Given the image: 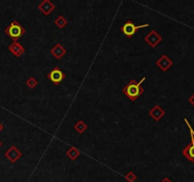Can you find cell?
Masks as SVG:
<instances>
[{
    "mask_svg": "<svg viewBox=\"0 0 194 182\" xmlns=\"http://www.w3.org/2000/svg\"><path fill=\"white\" fill-rule=\"evenodd\" d=\"M149 114H150V116H151L153 118L154 121H158L165 115V112H164L163 109L160 107V105H154L150 110Z\"/></svg>",
    "mask_w": 194,
    "mask_h": 182,
    "instance_id": "cell-11",
    "label": "cell"
},
{
    "mask_svg": "<svg viewBox=\"0 0 194 182\" xmlns=\"http://www.w3.org/2000/svg\"><path fill=\"white\" fill-rule=\"evenodd\" d=\"M125 178L128 182H134L135 180H137V175H135L133 172H129L125 175Z\"/></svg>",
    "mask_w": 194,
    "mask_h": 182,
    "instance_id": "cell-17",
    "label": "cell"
},
{
    "mask_svg": "<svg viewBox=\"0 0 194 182\" xmlns=\"http://www.w3.org/2000/svg\"><path fill=\"white\" fill-rule=\"evenodd\" d=\"M146 80V78H142L141 81L139 83H137L134 80H131L129 84H127V85L125 87H123L122 91L123 93L131 100V101H135L143 92L144 89L140 87L141 84Z\"/></svg>",
    "mask_w": 194,
    "mask_h": 182,
    "instance_id": "cell-1",
    "label": "cell"
},
{
    "mask_svg": "<svg viewBox=\"0 0 194 182\" xmlns=\"http://www.w3.org/2000/svg\"><path fill=\"white\" fill-rule=\"evenodd\" d=\"M26 84H27V85H28L29 88H34V87L37 85L38 82H37V80L34 79V77H30V78L27 81Z\"/></svg>",
    "mask_w": 194,
    "mask_h": 182,
    "instance_id": "cell-16",
    "label": "cell"
},
{
    "mask_svg": "<svg viewBox=\"0 0 194 182\" xmlns=\"http://www.w3.org/2000/svg\"><path fill=\"white\" fill-rule=\"evenodd\" d=\"M6 157L12 163L16 162L19 158L22 157V153L19 151L15 146H11L6 153H5Z\"/></svg>",
    "mask_w": 194,
    "mask_h": 182,
    "instance_id": "cell-7",
    "label": "cell"
},
{
    "mask_svg": "<svg viewBox=\"0 0 194 182\" xmlns=\"http://www.w3.org/2000/svg\"><path fill=\"white\" fill-rule=\"evenodd\" d=\"M1 145H2V143H1V141H0V146H1Z\"/></svg>",
    "mask_w": 194,
    "mask_h": 182,
    "instance_id": "cell-21",
    "label": "cell"
},
{
    "mask_svg": "<svg viewBox=\"0 0 194 182\" xmlns=\"http://www.w3.org/2000/svg\"><path fill=\"white\" fill-rule=\"evenodd\" d=\"M47 78L54 84H59L65 78V74L62 70H60L58 67H55L53 70H51L47 74Z\"/></svg>",
    "mask_w": 194,
    "mask_h": 182,
    "instance_id": "cell-5",
    "label": "cell"
},
{
    "mask_svg": "<svg viewBox=\"0 0 194 182\" xmlns=\"http://www.w3.org/2000/svg\"><path fill=\"white\" fill-rule=\"evenodd\" d=\"M3 129H4V126H3V124L1 122H0V132H1Z\"/></svg>",
    "mask_w": 194,
    "mask_h": 182,
    "instance_id": "cell-20",
    "label": "cell"
},
{
    "mask_svg": "<svg viewBox=\"0 0 194 182\" xmlns=\"http://www.w3.org/2000/svg\"><path fill=\"white\" fill-rule=\"evenodd\" d=\"M172 61L167 56V55H162L157 61H156V65L161 68L162 71H167L171 66H172Z\"/></svg>",
    "mask_w": 194,
    "mask_h": 182,
    "instance_id": "cell-9",
    "label": "cell"
},
{
    "mask_svg": "<svg viewBox=\"0 0 194 182\" xmlns=\"http://www.w3.org/2000/svg\"><path fill=\"white\" fill-rule=\"evenodd\" d=\"M38 9L40 10L45 15H49L51 11L55 10V6L52 2H50L49 0H44L43 2H41L38 6Z\"/></svg>",
    "mask_w": 194,
    "mask_h": 182,
    "instance_id": "cell-8",
    "label": "cell"
},
{
    "mask_svg": "<svg viewBox=\"0 0 194 182\" xmlns=\"http://www.w3.org/2000/svg\"><path fill=\"white\" fill-rule=\"evenodd\" d=\"M185 121L188 127L189 132H190V136H191V143H189L187 146L183 150V156L188 159L189 161L194 163V130L192 129V127L190 126L188 121L187 119H185Z\"/></svg>",
    "mask_w": 194,
    "mask_h": 182,
    "instance_id": "cell-3",
    "label": "cell"
},
{
    "mask_svg": "<svg viewBox=\"0 0 194 182\" xmlns=\"http://www.w3.org/2000/svg\"><path fill=\"white\" fill-rule=\"evenodd\" d=\"M146 27H149V24H144V25H141V26H135L132 21H127L122 27H121V31L127 36L128 38H131L132 36L137 32L139 29H142V28H146Z\"/></svg>",
    "mask_w": 194,
    "mask_h": 182,
    "instance_id": "cell-4",
    "label": "cell"
},
{
    "mask_svg": "<svg viewBox=\"0 0 194 182\" xmlns=\"http://www.w3.org/2000/svg\"><path fill=\"white\" fill-rule=\"evenodd\" d=\"M80 154H81L80 150H79V149H77V148H75V147H71V148L66 152L67 157H69V158H70L71 160H75L78 157L80 156Z\"/></svg>",
    "mask_w": 194,
    "mask_h": 182,
    "instance_id": "cell-13",
    "label": "cell"
},
{
    "mask_svg": "<svg viewBox=\"0 0 194 182\" xmlns=\"http://www.w3.org/2000/svg\"><path fill=\"white\" fill-rule=\"evenodd\" d=\"M144 39L151 48H155L162 41V37L155 30H151L149 34L145 36Z\"/></svg>",
    "mask_w": 194,
    "mask_h": 182,
    "instance_id": "cell-6",
    "label": "cell"
},
{
    "mask_svg": "<svg viewBox=\"0 0 194 182\" xmlns=\"http://www.w3.org/2000/svg\"><path fill=\"white\" fill-rule=\"evenodd\" d=\"M161 182H172V181H171L169 178H168V177H165V178H164V179H163Z\"/></svg>",
    "mask_w": 194,
    "mask_h": 182,
    "instance_id": "cell-19",
    "label": "cell"
},
{
    "mask_svg": "<svg viewBox=\"0 0 194 182\" xmlns=\"http://www.w3.org/2000/svg\"><path fill=\"white\" fill-rule=\"evenodd\" d=\"M74 128L77 130L78 133L82 134V133H83V132L87 129V125H86L83 121H78V122L74 125Z\"/></svg>",
    "mask_w": 194,
    "mask_h": 182,
    "instance_id": "cell-14",
    "label": "cell"
},
{
    "mask_svg": "<svg viewBox=\"0 0 194 182\" xmlns=\"http://www.w3.org/2000/svg\"><path fill=\"white\" fill-rule=\"evenodd\" d=\"M55 25L58 27V28H60V29H63L66 24H67V20L65 19V18L63 16V15H60L59 17L57 18V19L54 21Z\"/></svg>",
    "mask_w": 194,
    "mask_h": 182,
    "instance_id": "cell-15",
    "label": "cell"
},
{
    "mask_svg": "<svg viewBox=\"0 0 194 182\" xmlns=\"http://www.w3.org/2000/svg\"><path fill=\"white\" fill-rule=\"evenodd\" d=\"M188 101H189V102H190V103L194 106V94H193V95L189 98V100H188Z\"/></svg>",
    "mask_w": 194,
    "mask_h": 182,
    "instance_id": "cell-18",
    "label": "cell"
},
{
    "mask_svg": "<svg viewBox=\"0 0 194 182\" xmlns=\"http://www.w3.org/2000/svg\"><path fill=\"white\" fill-rule=\"evenodd\" d=\"M50 52L52 53V55H54V57H56L57 59H61L66 53V50L61 44H57L53 48H51Z\"/></svg>",
    "mask_w": 194,
    "mask_h": 182,
    "instance_id": "cell-12",
    "label": "cell"
},
{
    "mask_svg": "<svg viewBox=\"0 0 194 182\" xmlns=\"http://www.w3.org/2000/svg\"><path fill=\"white\" fill-rule=\"evenodd\" d=\"M25 31H26L25 29L15 20L12 21L11 23V25L5 30V32L10 36V37L14 42H17V40L25 33Z\"/></svg>",
    "mask_w": 194,
    "mask_h": 182,
    "instance_id": "cell-2",
    "label": "cell"
},
{
    "mask_svg": "<svg viewBox=\"0 0 194 182\" xmlns=\"http://www.w3.org/2000/svg\"><path fill=\"white\" fill-rule=\"evenodd\" d=\"M9 50L16 57H20L22 54L25 52V48L24 47L19 44L18 42H13L10 47H9Z\"/></svg>",
    "mask_w": 194,
    "mask_h": 182,
    "instance_id": "cell-10",
    "label": "cell"
}]
</instances>
